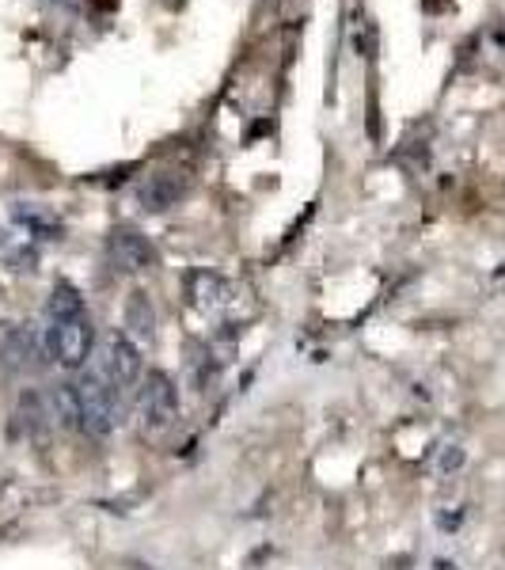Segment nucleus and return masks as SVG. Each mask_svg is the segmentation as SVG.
I'll return each instance as SVG.
<instances>
[{
  "label": "nucleus",
  "mask_w": 505,
  "mask_h": 570,
  "mask_svg": "<svg viewBox=\"0 0 505 570\" xmlns=\"http://www.w3.org/2000/svg\"><path fill=\"white\" fill-rule=\"evenodd\" d=\"M179 419V389L168 373L149 370L141 376V389H137V426L145 438H164Z\"/></svg>",
  "instance_id": "1"
},
{
  "label": "nucleus",
  "mask_w": 505,
  "mask_h": 570,
  "mask_svg": "<svg viewBox=\"0 0 505 570\" xmlns=\"http://www.w3.org/2000/svg\"><path fill=\"white\" fill-rule=\"evenodd\" d=\"M99 373L107 376L110 389H133L137 381L145 376V357H141V346L133 343L126 331H110L99 346Z\"/></svg>",
  "instance_id": "2"
},
{
  "label": "nucleus",
  "mask_w": 505,
  "mask_h": 570,
  "mask_svg": "<svg viewBox=\"0 0 505 570\" xmlns=\"http://www.w3.org/2000/svg\"><path fill=\"white\" fill-rule=\"evenodd\" d=\"M46 351H50V357L61 370H69V373L85 370L91 357V320L77 316V320H58V324H50V331H46Z\"/></svg>",
  "instance_id": "3"
},
{
  "label": "nucleus",
  "mask_w": 505,
  "mask_h": 570,
  "mask_svg": "<svg viewBox=\"0 0 505 570\" xmlns=\"http://www.w3.org/2000/svg\"><path fill=\"white\" fill-rule=\"evenodd\" d=\"M80 392V407H85V434L91 438H107L115 430V389L107 384L103 373H85L77 381Z\"/></svg>",
  "instance_id": "4"
},
{
  "label": "nucleus",
  "mask_w": 505,
  "mask_h": 570,
  "mask_svg": "<svg viewBox=\"0 0 505 570\" xmlns=\"http://www.w3.org/2000/svg\"><path fill=\"white\" fill-rule=\"evenodd\" d=\"M107 247H110V263H115V271H122V274H145L160 263L152 240L137 233V228H115Z\"/></svg>",
  "instance_id": "5"
},
{
  "label": "nucleus",
  "mask_w": 505,
  "mask_h": 570,
  "mask_svg": "<svg viewBox=\"0 0 505 570\" xmlns=\"http://www.w3.org/2000/svg\"><path fill=\"white\" fill-rule=\"evenodd\" d=\"M187 187H190L187 171H152L149 179L137 183L133 198L145 214H164V209L179 206V198L187 195Z\"/></svg>",
  "instance_id": "6"
},
{
  "label": "nucleus",
  "mask_w": 505,
  "mask_h": 570,
  "mask_svg": "<svg viewBox=\"0 0 505 570\" xmlns=\"http://www.w3.org/2000/svg\"><path fill=\"white\" fill-rule=\"evenodd\" d=\"M122 331L133 338L137 346H141V351L156 343V308H152V301H149V293H145V289H133L130 297H126Z\"/></svg>",
  "instance_id": "7"
},
{
  "label": "nucleus",
  "mask_w": 505,
  "mask_h": 570,
  "mask_svg": "<svg viewBox=\"0 0 505 570\" xmlns=\"http://www.w3.org/2000/svg\"><path fill=\"white\" fill-rule=\"evenodd\" d=\"M46 407H50V419L58 422L61 430H77V434H85V407H80L77 381L53 384L50 395H46Z\"/></svg>",
  "instance_id": "8"
},
{
  "label": "nucleus",
  "mask_w": 505,
  "mask_h": 570,
  "mask_svg": "<svg viewBox=\"0 0 505 570\" xmlns=\"http://www.w3.org/2000/svg\"><path fill=\"white\" fill-rule=\"evenodd\" d=\"M187 293H190V301H195L198 312H220L228 301H232L228 282L220 278V274H214V271H195V274H190Z\"/></svg>",
  "instance_id": "9"
},
{
  "label": "nucleus",
  "mask_w": 505,
  "mask_h": 570,
  "mask_svg": "<svg viewBox=\"0 0 505 570\" xmlns=\"http://www.w3.org/2000/svg\"><path fill=\"white\" fill-rule=\"evenodd\" d=\"M4 357L12 370H27V365H39L42 357H50V351H46V338L39 335V331L31 327H20L8 335L4 343Z\"/></svg>",
  "instance_id": "10"
},
{
  "label": "nucleus",
  "mask_w": 505,
  "mask_h": 570,
  "mask_svg": "<svg viewBox=\"0 0 505 570\" xmlns=\"http://www.w3.org/2000/svg\"><path fill=\"white\" fill-rule=\"evenodd\" d=\"M12 217H16V225H20V233L34 236V240H53V236L61 233V220L46 206H39V202H16Z\"/></svg>",
  "instance_id": "11"
},
{
  "label": "nucleus",
  "mask_w": 505,
  "mask_h": 570,
  "mask_svg": "<svg viewBox=\"0 0 505 570\" xmlns=\"http://www.w3.org/2000/svg\"><path fill=\"white\" fill-rule=\"evenodd\" d=\"M46 316H50V324H58V320H77V316H88L85 312V297H80L77 285L69 282H58L50 289V301H46Z\"/></svg>",
  "instance_id": "12"
}]
</instances>
